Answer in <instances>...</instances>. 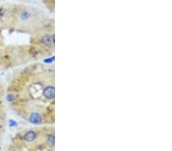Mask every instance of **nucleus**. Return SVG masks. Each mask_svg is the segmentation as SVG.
<instances>
[{
  "label": "nucleus",
  "instance_id": "1",
  "mask_svg": "<svg viewBox=\"0 0 172 151\" xmlns=\"http://www.w3.org/2000/svg\"><path fill=\"white\" fill-rule=\"evenodd\" d=\"M6 101L18 116L34 126L55 121V69L48 59L30 64L13 78Z\"/></svg>",
  "mask_w": 172,
  "mask_h": 151
},
{
  "label": "nucleus",
  "instance_id": "2",
  "mask_svg": "<svg viewBox=\"0 0 172 151\" xmlns=\"http://www.w3.org/2000/svg\"><path fill=\"white\" fill-rule=\"evenodd\" d=\"M9 124L10 127H13V126H15L17 124L16 121H15L14 120H9Z\"/></svg>",
  "mask_w": 172,
  "mask_h": 151
}]
</instances>
